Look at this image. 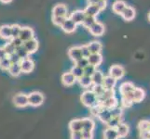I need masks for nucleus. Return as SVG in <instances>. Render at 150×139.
<instances>
[{"label":"nucleus","mask_w":150,"mask_h":139,"mask_svg":"<svg viewBox=\"0 0 150 139\" xmlns=\"http://www.w3.org/2000/svg\"><path fill=\"white\" fill-rule=\"evenodd\" d=\"M103 77L105 75L103 74L102 71H96L93 73V75L91 76V81H92V85H103Z\"/></svg>","instance_id":"31"},{"label":"nucleus","mask_w":150,"mask_h":139,"mask_svg":"<svg viewBox=\"0 0 150 139\" xmlns=\"http://www.w3.org/2000/svg\"><path fill=\"white\" fill-rule=\"evenodd\" d=\"M148 131L150 132V125H149V129H148Z\"/></svg>","instance_id":"59"},{"label":"nucleus","mask_w":150,"mask_h":139,"mask_svg":"<svg viewBox=\"0 0 150 139\" xmlns=\"http://www.w3.org/2000/svg\"><path fill=\"white\" fill-rule=\"evenodd\" d=\"M149 139H150V138H149Z\"/></svg>","instance_id":"60"},{"label":"nucleus","mask_w":150,"mask_h":139,"mask_svg":"<svg viewBox=\"0 0 150 139\" xmlns=\"http://www.w3.org/2000/svg\"><path fill=\"white\" fill-rule=\"evenodd\" d=\"M97 22L96 20V18L94 17H89V16H86V18L84 19L83 20V22H82V25L87 28V29H89L92 24H94L95 22Z\"/></svg>","instance_id":"38"},{"label":"nucleus","mask_w":150,"mask_h":139,"mask_svg":"<svg viewBox=\"0 0 150 139\" xmlns=\"http://www.w3.org/2000/svg\"><path fill=\"white\" fill-rule=\"evenodd\" d=\"M0 38L4 40L11 39V31H10V25L4 24L0 26Z\"/></svg>","instance_id":"19"},{"label":"nucleus","mask_w":150,"mask_h":139,"mask_svg":"<svg viewBox=\"0 0 150 139\" xmlns=\"http://www.w3.org/2000/svg\"><path fill=\"white\" fill-rule=\"evenodd\" d=\"M117 85V80L115 78H113L110 75H107L103 77V86L105 87V90H113L114 87Z\"/></svg>","instance_id":"15"},{"label":"nucleus","mask_w":150,"mask_h":139,"mask_svg":"<svg viewBox=\"0 0 150 139\" xmlns=\"http://www.w3.org/2000/svg\"><path fill=\"white\" fill-rule=\"evenodd\" d=\"M68 18L73 20V22L77 25V24H82L84 19L86 18V15L84 13V10L76 9V10H74V11L70 14V16Z\"/></svg>","instance_id":"8"},{"label":"nucleus","mask_w":150,"mask_h":139,"mask_svg":"<svg viewBox=\"0 0 150 139\" xmlns=\"http://www.w3.org/2000/svg\"><path fill=\"white\" fill-rule=\"evenodd\" d=\"M103 109V106L101 105V103H98L97 105H95V106H93V107H91V109H90V110H91V114L92 115V116H98V114L102 111V110Z\"/></svg>","instance_id":"41"},{"label":"nucleus","mask_w":150,"mask_h":139,"mask_svg":"<svg viewBox=\"0 0 150 139\" xmlns=\"http://www.w3.org/2000/svg\"><path fill=\"white\" fill-rule=\"evenodd\" d=\"M35 36V32L32 28H30L28 26H25V27H22V31H21V34H20V38L23 42H26V41L30 40L34 38Z\"/></svg>","instance_id":"10"},{"label":"nucleus","mask_w":150,"mask_h":139,"mask_svg":"<svg viewBox=\"0 0 150 139\" xmlns=\"http://www.w3.org/2000/svg\"><path fill=\"white\" fill-rule=\"evenodd\" d=\"M0 2L3 4H9L10 2H12V0H0Z\"/></svg>","instance_id":"57"},{"label":"nucleus","mask_w":150,"mask_h":139,"mask_svg":"<svg viewBox=\"0 0 150 139\" xmlns=\"http://www.w3.org/2000/svg\"><path fill=\"white\" fill-rule=\"evenodd\" d=\"M101 105L103 106V109L111 110L113 108L117 106V99L115 96H112V97H109V98L105 99V101L101 102Z\"/></svg>","instance_id":"23"},{"label":"nucleus","mask_w":150,"mask_h":139,"mask_svg":"<svg viewBox=\"0 0 150 139\" xmlns=\"http://www.w3.org/2000/svg\"><path fill=\"white\" fill-rule=\"evenodd\" d=\"M110 112H111L112 117H121L122 113H123V110H122V108H120L118 106H117L115 108H113V109H111Z\"/></svg>","instance_id":"45"},{"label":"nucleus","mask_w":150,"mask_h":139,"mask_svg":"<svg viewBox=\"0 0 150 139\" xmlns=\"http://www.w3.org/2000/svg\"><path fill=\"white\" fill-rule=\"evenodd\" d=\"M88 30H89V32L93 35V36H102V35L105 34V25L100 22H96Z\"/></svg>","instance_id":"6"},{"label":"nucleus","mask_w":150,"mask_h":139,"mask_svg":"<svg viewBox=\"0 0 150 139\" xmlns=\"http://www.w3.org/2000/svg\"><path fill=\"white\" fill-rule=\"evenodd\" d=\"M150 122L147 120H143L138 123V129L139 131H146L149 129Z\"/></svg>","instance_id":"43"},{"label":"nucleus","mask_w":150,"mask_h":139,"mask_svg":"<svg viewBox=\"0 0 150 139\" xmlns=\"http://www.w3.org/2000/svg\"><path fill=\"white\" fill-rule=\"evenodd\" d=\"M75 65L80 67V68H82V69H84V68H86L88 65H89V61H88V59L82 58L79 60H77L76 62H75Z\"/></svg>","instance_id":"47"},{"label":"nucleus","mask_w":150,"mask_h":139,"mask_svg":"<svg viewBox=\"0 0 150 139\" xmlns=\"http://www.w3.org/2000/svg\"><path fill=\"white\" fill-rule=\"evenodd\" d=\"M10 31H11V38H16L20 36L21 31H22V26L17 23H14L10 25Z\"/></svg>","instance_id":"34"},{"label":"nucleus","mask_w":150,"mask_h":139,"mask_svg":"<svg viewBox=\"0 0 150 139\" xmlns=\"http://www.w3.org/2000/svg\"><path fill=\"white\" fill-rule=\"evenodd\" d=\"M61 80H62V83H63V85H65V86H71L76 82V79L75 78V76L72 74L70 71L64 73L63 75H62Z\"/></svg>","instance_id":"14"},{"label":"nucleus","mask_w":150,"mask_h":139,"mask_svg":"<svg viewBox=\"0 0 150 139\" xmlns=\"http://www.w3.org/2000/svg\"><path fill=\"white\" fill-rule=\"evenodd\" d=\"M15 53H16L19 56V58L21 59H23L28 58V57H29V54L27 53V51L24 49V47H23V45L20 46V47H17L16 49H15Z\"/></svg>","instance_id":"37"},{"label":"nucleus","mask_w":150,"mask_h":139,"mask_svg":"<svg viewBox=\"0 0 150 139\" xmlns=\"http://www.w3.org/2000/svg\"><path fill=\"white\" fill-rule=\"evenodd\" d=\"M135 15H136L135 9L130 6H127L126 8L124 9L123 12L121 13V17L123 18L124 20H126V22H131V20H132L135 18Z\"/></svg>","instance_id":"13"},{"label":"nucleus","mask_w":150,"mask_h":139,"mask_svg":"<svg viewBox=\"0 0 150 139\" xmlns=\"http://www.w3.org/2000/svg\"><path fill=\"white\" fill-rule=\"evenodd\" d=\"M10 43H11V44L15 46V48L20 47V46H22V45H23V42L22 40H21L20 37L11 38V39H10Z\"/></svg>","instance_id":"49"},{"label":"nucleus","mask_w":150,"mask_h":139,"mask_svg":"<svg viewBox=\"0 0 150 139\" xmlns=\"http://www.w3.org/2000/svg\"><path fill=\"white\" fill-rule=\"evenodd\" d=\"M148 20H149V22H150V12H149V14H148Z\"/></svg>","instance_id":"58"},{"label":"nucleus","mask_w":150,"mask_h":139,"mask_svg":"<svg viewBox=\"0 0 150 139\" xmlns=\"http://www.w3.org/2000/svg\"><path fill=\"white\" fill-rule=\"evenodd\" d=\"M116 129L117 132L118 137H121V138L126 137L129 135V132H130V127H129V125L125 124V123H122V122L116 128Z\"/></svg>","instance_id":"27"},{"label":"nucleus","mask_w":150,"mask_h":139,"mask_svg":"<svg viewBox=\"0 0 150 139\" xmlns=\"http://www.w3.org/2000/svg\"><path fill=\"white\" fill-rule=\"evenodd\" d=\"M87 1H88V4L89 5H96L99 0H87Z\"/></svg>","instance_id":"56"},{"label":"nucleus","mask_w":150,"mask_h":139,"mask_svg":"<svg viewBox=\"0 0 150 139\" xmlns=\"http://www.w3.org/2000/svg\"><path fill=\"white\" fill-rule=\"evenodd\" d=\"M125 74V70L120 65H113L109 69V75L116 80H120Z\"/></svg>","instance_id":"4"},{"label":"nucleus","mask_w":150,"mask_h":139,"mask_svg":"<svg viewBox=\"0 0 150 139\" xmlns=\"http://www.w3.org/2000/svg\"><path fill=\"white\" fill-rule=\"evenodd\" d=\"M134 88H135V86H134L132 83H131V82H125V83H123L120 85V93L121 95H124V94H127V93L133 92Z\"/></svg>","instance_id":"28"},{"label":"nucleus","mask_w":150,"mask_h":139,"mask_svg":"<svg viewBox=\"0 0 150 139\" xmlns=\"http://www.w3.org/2000/svg\"><path fill=\"white\" fill-rule=\"evenodd\" d=\"M7 57H8V55L6 53V51L4 50L3 46H0V60L5 59V58H7Z\"/></svg>","instance_id":"55"},{"label":"nucleus","mask_w":150,"mask_h":139,"mask_svg":"<svg viewBox=\"0 0 150 139\" xmlns=\"http://www.w3.org/2000/svg\"><path fill=\"white\" fill-rule=\"evenodd\" d=\"M71 139H82V133L80 132H71L70 135Z\"/></svg>","instance_id":"54"},{"label":"nucleus","mask_w":150,"mask_h":139,"mask_svg":"<svg viewBox=\"0 0 150 139\" xmlns=\"http://www.w3.org/2000/svg\"><path fill=\"white\" fill-rule=\"evenodd\" d=\"M101 12V10L99 9L96 5H88L86 7V8L84 9V13L86 16L89 17H94L96 18V16Z\"/></svg>","instance_id":"18"},{"label":"nucleus","mask_w":150,"mask_h":139,"mask_svg":"<svg viewBox=\"0 0 150 139\" xmlns=\"http://www.w3.org/2000/svg\"><path fill=\"white\" fill-rule=\"evenodd\" d=\"M87 59H88V61H89V64L94 66L95 68H97L98 66H100L101 63L103 62V57H102L101 53L91 54Z\"/></svg>","instance_id":"17"},{"label":"nucleus","mask_w":150,"mask_h":139,"mask_svg":"<svg viewBox=\"0 0 150 139\" xmlns=\"http://www.w3.org/2000/svg\"><path fill=\"white\" fill-rule=\"evenodd\" d=\"M14 105L18 108H24L28 106V95L25 94H18L13 97Z\"/></svg>","instance_id":"9"},{"label":"nucleus","mask_w":150,"mask_h":139,"mask_svg":"<svg viewBox=\"0 0 150 139\" xmlns=\"http://www.w3.org/2000/svg\"><path fill=\"white\" fill-rule=\"evenodd\" d=\"M80 51H81V54H82V57L83 58H88L90 55H91V52H90V49L88 47V45H83L80 46Z\"/></svg>","instance_id":"48"},{"label":"nucleus","mask_w":150,"mask_h":139,"mask_svg":"<svg viewBox=\"0 0 150 139\" xmlns=\"http://www.w3.org/2000/svg\"><path fill=\"white\" fill-rule=\"evenodd\" d=\"M67 17H54L52 16V23L55 25V26L61 27L63 23L64 22V20H66Z\"/></svg>","instance_id":"46"},{"label":"nucleus","mask_w":150,"mask_h":139,"mask_svg":"<svg viewBox=\"0 0 150 139\" xmlns=\"http://www.w3.org/2000/svg\"><path fill=\"white\" fill-rule=\"evenodd\" d=\"M23 46L24 47V49L27 51V53L30 55V54L35 53V51L38 49L39 44H38V41L34 37L32 39L26 41V42H23Z\"/></svg>","instance_id":"5"},{"label":"nucleus","mask_w":150,"mask_h":139,"mask_svg":"<svg viewBox=\"0 0 150 139\" xmlns=\"http://www.w3.org/2000/svg\"><path fill=\"white\" fill-rule=\"evenodd\" d=\"M20 66H21V69H22V73H30L31 71H33L35 68V62L32 59H30L28 57V58H25L21 60Z\"/></svg>","instance_id":"3"},{"label":"nucleus","mask_w":150,"mask_h":139,"mask_svg":"<svg viewBox=\"0 0 150 139\" xmlns=\"http://www.w3.org/2000/svg\"><path fill=\"white\" fill-rule=\"evenodd\" d=\"M139 136H140V139H149L150 138V132L148 130H146V131H140Z\"/></svg>","instance_id":"53"},{"label":"nucleus","mask_w":150,"mask_h":139,"mask_svg":"<svg viewBox=\"0 0 150 139\" xmlns=\"http://www.w3.org/2000/svg\"><path fill=\"white\" fill-rule=\"evenodd\" d=\"M96 6L99 8V9L101 10V11H102V10H103V9H105V8L107 6L106 0H99V1L97 2Z\"/></svg>","instance_id":"52"},{"label":"nucleus","mask_w":150,"mask_h":139,"mask_svg":"<svg viewBox=\"0 0 150 139\" xmlns=\"http://www.w3.org/2000/svg\"><path fill=\"white\" fill-rule=\"evenodd\" d=\"M132 95H133V102L139 103L142 100H144V96H146V92H144V89L140 88V87H135L132 92Z\"/></svg>","instance_id":"20"},{"label":"nucleus","mask_w":150,"mask_h":139,"mask_svg":"<svg viewBox=\"0 0 150 139\" xmlns=\"http://www.w3.org/2000/svg\"><path fill=\"white\" fill-rule=\"evenodd\" d=\"M68 57L74 62H76L77 60L83 58L80 51V46H72V47H70L68 50Z\"/></svg>","instance_id":"11"},{"label":"nucleus","mask_w":150,"mask_h":139,"mask_svg":"<svg viewBox=\"0 0 150 139\" xmlns=\"http://www.w3.org/2000/svg\"><path fill=\"white\" fill-rule=\"evenodd\" d=\"M69 130L71 132H80L82 131V120L75 119L69 122Z\"/></svg>","instance_id":"25"},{"label":"nucleus","mask_w":150,"mask_h":139,"mask_svg":"<svg viewBox=\"0 0 150 139\" xmlns=\"http://www.w3.org/2000/svg\"><path fill=\"white\" fill-rule=\"evenodd\" d=\"M8 73L9 74L13 76V77H17L19 76L21 73H22V69H21V66L20 63H13L11 64V66L9 67L8 69Z\"/></svg>","instance_id":"32"},{"label":"nucleus","mask_w":150,"mask_h":139,"mask_svg":"<svg viewBox=\"0 0 150 139\" xmlns=\"http://www.w3.org/2000/svg\"><path fill=\"white\" fill-rule=\"evenodd\" d=\"M103 137L105 139H117L118 135L116 128H109L107 127L103 132Z\"/></svg>","instance_id":"29"},{"label":"nucleus","mask_w":150,"mask_h":139,"mask_svg":"<svg viewBox=\"0 0 150 139\" xmlns=\"http://www.w3.org/2000/svg\"><path fill=\"white\" fill-rule=\"evenodd\" d=\"M88 47L90 49L91 54H99L102 51L103 45L99 41H92L88 45Z\"/></svg>","instance_id":"22"},{"label":"nucleus","mask_w":150,"mask_h":139,"mask_svg":"<svg viewBox=\"0 0 150 139\" xmlns=\"http://www.w3.org/2000/svg\"><path fill=\"white\" fill-rule=\"evenodd\" d=\"M105 87L103 86V85H92L91 91L94 93L97 96H100L103 92H105Z\"/></svg>","instance_id":"40"},{"label":"nucleus","mask_w":150,"mask_h":139,"mask_svg":"<svg viewBox=\"0 0 150 139\" xmlns=\"http://www.w3.org/2000/svg\"><path fill=\"white\" fill-rule=\"evenodd\" d=\"M44 102V96L42 93L34 91L28 95V104L32 107H39Z\"/></svg>","instance_id":"2"},{"label":"nucleus","mask_w":150,"mask_h":139,"mask_svg":"<svg viewBox=\"0 0 150 139\" xmlns=\"http://www.w3.org/2000/svg\"><path fill=\"white\" fill-rule=\"evenodd\" d=\"M121 103L122 106L125 108H130L133 104V95L132 92L131 93H127V94L121 95Z\"/></svg>","instance_id":"21"},{"label":"nucleus","mask_w":150,"mask_h":139,"mask_svg":"<svg viewBox=\"0 0 150 139\" xmlns=\"http://www.w3.org/2000/svg\"><path fill=\"white\" fill-rule=\"evenodd\" d=\"M70 73L75 76V78L76 80L79 79L80 77H82L84 75L83 69L80 68V67H79V66H76V65H74L73 67H72L71 70H70Z\"/></svg>","instance_id":"33"},{"label":"nucleus","mask_w":150,"mask_h":139,"mask_svg":"<svg viewBox=\"0 0 150 139\" xmlns=\"http://www.w3.org/2000/svg\"><path fill=\"white\" fill-rule=\"evenodd\" d=\"M79 85L83 87V88H89V87L92 86V81H91V77L87 76V75H83L82 77H80L79 79H77Z\"/></svg>","instance_id":"30"},{"label":"nucleus","mask_w":150,"mask_h":139,"mask_svg":"<svg viewBox=\"0 0 150 139\" xmlns=\"http://www.w3.org/2000/svg\"><path fill=\"white\" fill-rule=\"evenodd\" d=\"M3 48H4V50L6 51V53H7V55L8 56H9V55H11V54H13V53H15V46L11 44V43H7L6 45H5L4 46H3Z\"/></svg>","instance_id":"44"},{"label":"nucleus","mask_w":150,"mask_h":139,"mask_svg":"<svg viewBox=\"0 0 150 139\" xmlns=\"http://www.w3.org/2000/svg\"><path fill=\"white\" fill-rule=\"evenodd\" d=\"M80 100L85 107L91 109V107L97 105L99 101H98V96L94 94L91 90H87L82 93L80 96Z\"/></svg>","instance_id":"1"},{"label":"nucleus","mask_w":150,"mask_h":139,"mask_svg":"<svg viewBox=\"0 0 150 139\" xmlns=\"http://www.w3.org/2000/svg\"><path fill=\"white\" fill-rule=\"evenodd\" d=\"M10 66H11V62H10L8 57H7V58H5V59L0 60V69H1V70L8 71Z\"/></svg>","instance_id":"39"},{"label":"nucleus","mask_w":150,"mask_h":139,"mask_svg":"<svg viewBox=\"0 0 150 139\" xmlns=\"http://www.w3.org/2000/svg\"><path fill=\"white\" fill-rule=\"evenodd\" d=\"M94 127H95V123L92 119H91V118L82 119V130L93 132Z\"/></svg>","instance_id":"24"},{"label":"nucleus","mask_w":150,"mask_h":139,"mask_svg":"<svg viewBox=\"0 0 150 139\" xmlns=\"http://www.w3.org/2000/svg\"><path fill=\"white\" fill-rule=\"evenodd\" d=\"M127 4L123 1V0H117L113 3L112 5V10L114 13L121 15V13L123 12V10L126 8Z\"/></svg>","instance_id":"16"},{"label":"nucleus","mask_w":150,"mask_h":139,"mask_svg":"<svg viewBox=\"0 0 150 139\" xmlns=\"http://www.w3.org/2000/svg\"><path fill=\"white\" fill-rule=\"evenodd\" d=\"M61 28L64 33L72 34L76 30V24L73 22V20H70L68 17H67L66 20H64V22L63 23V25L61 26Z\"/></svg>","instance_id":"12"},{"label":"nucleus","mask_w":150,"mask_h":139,"mask_svg":"<svg viewBox=\"0 0 150 139\" xmlns=\"http://www.w3.org/2000/svg\"><path fill=\"white\" fill-rule=\"evenodd\" d=\"M99 118V120L103 122V123H106L110 121V119L112 118V115H111V112H110V110H107V109H103L102 111L98 114L97 116Z\"/></svg>","instance_id":"26"},{"label":"nucleus","mask_w":150,"mask_h":139,"mask_svg":"<svg viewBox=\"0 0 150 139\" xmlns=\"http://www.w3.org/2000/svg\"><path fill=\"white\" fill-rule=\"evenodd\" d=\"M82 139H93V132L91 131H81Z\"/></svg>","instance_id":"51"},{"label":"nucleus","mask_w":150,"mask_h":139,"mask_svg":"<svg viewBox=\"0 0 150 139\" xmlns=\"http://www.w3.org/2000/svg\"><path fill=\"white\" fill-rule=\"evenodd\" d=\"M97 71V69L95 68L94 66L92 65H88L86 68L83 69V71H84V75H87V76H90L91 77L92 75H93V73H95V71Z\"/></svg>","instance_id":"42"},{"label":"nucleus","mask_w":150,"mask_h":139,"mask_svg":"<svg viewBox=\"0 0 150 139\" xmlns=\"http://www.w3.org/2000/svg\"><path fill=\"white\" fill-rule=\"evenodd\" d=\"M114 95H115L114 89L113 90H105V92H103L100 96H98V101H99V103H101L103 101H105V99L109 98V97L115 96Z\"/></svg>","instance_id":"35"},{"label":"nucleus","mask_w":150,"mask_h":139,"mask_svg":"<svg viewBox=\"0 0 150 139\" xmlns=\"http://www.w3.org/2000/svg\"><path fill=\"white\" fill-rule=\"evenodd\" d=\"M8 57V59L10 60V62H11V64H13V63H20L21 60H22L19 58V56L16 53H13V54L9 55Z\"/></svg>","instance_id":"50"},{"label":"nucleus","mask_w":150,"mask_h":139,"mask_svg":"<svg viewBox=\"0 0 150 139\" xmlns=\"http://www.w3.org/2000/svg\"><path fill=\"white\" fill-rule=\"evenodd\" d=\"M120 123H121V117H112L110 121L106 123V125L109 128H117Z\"/></svg>","instance_id":"36"},{"label":"nucleus","mask_w":150,"mask_h":139,"mask_svg":"<svg viewBox=\"0 0 150 139\" xmlns=\"http://www.w3.org/2000/svg\"><path fill=\"white\" fill-rule=\"evenodd\" d=\"M67 12L68 8L64 4H57L52 8V16L54 17H67Z\"/></svg>","instance_id":"7"}]
</instances>
